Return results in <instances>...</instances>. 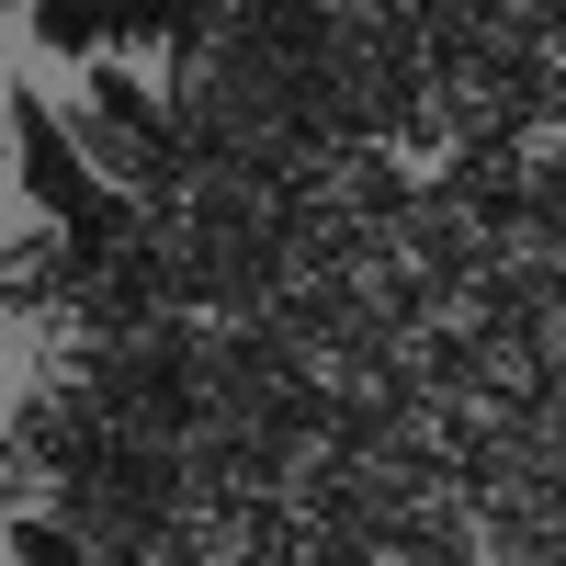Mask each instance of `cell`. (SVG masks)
Returning a JSON list of instances; mask_svg holds the SVG:
<instances>
[{
	"label": "cell",
	"mask_w": 566,
	"mask_h": 566,
	"mask_svg": "<svg viewBox=\"0 0 566 566\" xmlns=\"http://www.w3.org/2000/svg\"><path fill=\"white\" fill-rule=\"evenodd\" d=\"M0 136H12V181H23V205L57 227L69 250L114 261V250H125V227H136V193H114V181L69 148V125H57V103H45L34 80L0 91Z\"/></svg>",
	"instance_id": "obj_1"
},
{
	"label": "cell",
	"mask_w": 566,
	"mask_h": 566,
	"mask_svg": "<svg viewBox=\"0 0 566 566\" xmlns=\"http://www.w3.org/2000/svg\"><path fill=\"white\" fill-rule=\"evenodd\" d=\"M57 125H69V148L103 170L114 193H136V205L170 193V103H159V80L136 57H91L80 91L57 103Z\"/></svg>",
	"instance_id": "obj_2"
},
{
	"label": "cell",
	"mask_w": 566,
	"mask_h": 566,
	"mask_svg": "<svg viewBox=\"0 0 566 566\" xmlns=\"http://www.w3.org/2000/svg\"><path fill=\"white\" fill-rule=\"evenodd\" d=\"M397 566H476V544H464L453 522H431V533H408V544H397Z\"/></svg>",
	"instance_id": "obj_3"
}]
</instances>
